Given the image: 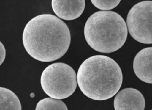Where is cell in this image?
Here are the masks:
<instances>
[{
	"mask_svg": "<svg viewBox=\"0 0 152 110\" xmlns=\"http://www.w3.org/2000/svg\"><path fill=\"white\" fill-rule=\"evenodd\" d=\"M22 41L27 52L38 61L49 62L62 57L71 42L69 30L58 17L49 14L37 15L26 24Z\"/></svg>",
	"mask_w": 152,
	"mask_h": 110,
	"instance_id": "cell-1",
	"label": "cell"
},
{
	"mask_svg": "<svg viewBox=\"0 0 152 110\" xmlns=\"http://www.w3.org/2000/svg\"><path fill=\"white\" fill-rule=\"evenodd\" d=\"M80 89L92 99L103 100L115 95L122 85L123 75L118 64L102 55L91 56L80 66L77 75Z\"/></svg>",
	"mask_w": 152,
	"mask_h": 110,
	"instance_id": "cell-2",
	"label": "cell"
},
{
	"mask_svg": "<svg viewBox=\"0 0 152 110\" xmlns=\"http://www.w3.org/2000/svg\"><path fill=\"white\" fill-rule=\"evenodd\" d=\"M126 24L116 12L97 11L88 19L84 28V34L88 45L100 52L109 53L120 48L127 36Z\"/></svg>",
	"mask_w": 152,
	"mask_h": 110,
	"instance_id": "cell-3",
	"label": "cell"
},
{
	"mask_svg": "<svg viewBox=\"0 0 152 110\" xmlns=\"http://www.w3.org/2000/svg\"><path fill=\"white\" fill-rule=\"evenodd\" d=\"M42 88L49 96L61 99L71 96L77 86V76L74 69L62 62L52 64L46 67L40 78Z\"/></svg>",
	"mask_w": 152,
	"mask_h": 110,
	"instance_id": "cell-4",
	"label": "cell"
},
{
	"mask_svg": "<svg viewBox=\"0 0 152 110\" xmlns=\"http://www.w3.org/2000/svg\"><path fill=\"white\" fill-rule=\"evenodd\" d=\"M128 30L137 41L152 44V1L137 3L129 11L126 18Z\"/></svg>",
	"mask_w": 152,
	"mask_h": 110,
	"instance_id": "cell-5",
	"label": "cell"
},
{
	"mask_svg": "<svg viewBox=\"0 0 152 110\" xmlns=\"http://www.w3.org/2000/svg\"><path fill=\"white\" fill-rule=\"evenodd\" d=\"M115 110H144L145 101L139 91L132 88L124 89L116 95L114 101Z\"/></svg>",
	"mask_w": 152,
	"mask_h": 110,
	"instance_id": "cell-6",
	"label": "cell"
},
{
	"mask_svg": "<svg viewBox=\"0 0 152 110\" xmlns=\"http://www.w3.org/2000/svg\"><path fill=\"white\" fill-rule=\"evenodd\" d=\"M85 6V0H52L51 6L58 18L66 20H72L79 17Z\"/></svg>",
	"mask_w": 152,
	"mask_h": 110,
	"instance_id": "cell-7",
	"label": "cell"
},
{
	"mask_svg": "<svg viewBox=\"0 0 152 110\" xmlns=\"http://www.w3.org/2000/svg\"><path fill=\"white\" fill-rule=\"evenodd\" d=\"M133 66L134 72L139 79L152 84V47L140 51L134 59Z\"/></svg>",
	"mask_w": 152,
	"mask_h": 110,
	"instance_id": "cell-8",
	"label": "cell"
},
{
	"mask_svg": "<svg viewBox=\"0 0 152 110\" xmlns=\"http://www.w3.org/2000/svg\"><path fill=\"white\" fill-rule=\"evenodd\" d=\"M0 110H22L21 104L16 95L6 88L0 87Z\"/></svg>",
	"mask_w": 152,
	"mask_h": 110,
	"instance_id": "cell-9",
	"label": "cell"
},
{
	"mask_svg": "<svg viewBox=\"0 0 152 110\" xmlns=\"http://www.w3.org/2000/svg\"><path fill=\"white\" fill-rule=\"evenodd\" d=\"M35 110H68L65 103L60 99L51 97L40 100L37 104Z\"/></svg>",
	"mask_w": 152,
	"mask_h": 110,
	"instance_id": "cell-10",
	"label": "cell"
},
{
	"mask_svg": "<svg viewBox=\"0 0 152 110\" xmlns=\"http://www.w3.org/2000/svg\"><path fill=\"white\" fill-rule=\"evenodd\" d=\"M91 1L97 8L102 10H108L117 7L121 0H91Z\"/></svg>",
	"mask_w": 152,
	"mask_h": 110,
	"instance_id": "cell-11",
	"label": "cell"
},
{
	"mask_svg": "<svg viewBox=\"0 0 152 110\" xmlns=\"http://www.w3.org/2000/svg\"><path fill=\"white\" fill-rule=\"evenodd\" d=\"M6 56V50L3 43L0 42V65L4 61Z\"/></svg>",
	"mask_w": 152,
	"mask_h": 110,
	"instance_id": "cell-12",
	"label": "cell"
},
{
	"mask_svg": "<svg viewBox=\"0 0 152 110\" xmlns=\"http://www.w3.org/2000/svg\"></svg>",
	"mask_w": 152,
	"mask_h": 110,
	"instance_id": "cell-13",
	"label": "cell"
}]
</instances>
